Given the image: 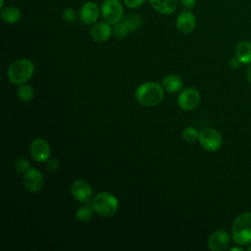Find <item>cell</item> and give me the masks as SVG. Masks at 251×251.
Masks as SVG:
<instances>
[{
	"label": "cell",
	"instance_id": "23",
	"mask_svg": "<svg viewBox=\"0 0 251 251\" xmlns=\"http://www.w3.org/2000/svg\"><path fill=\"white\" fill-rule=\"evenodd\" d=\"M128 31H129V29L127 28V26L126 25V24L123 21L118 23V24H116L114 28H113L114 35L116 37H119V38H123V37L126 36Z\"/></svg>",
	"mask_w": 251,
	"mask_h": 251
},
{
	"label": "cell",
	"instance_id": "24",
	"mask_svg": "<svg viewBox=\"0 0 251 251\" xmlns=\"http://www.w3.org/2000/svg\"><path fill=\"white\" fill-rule=\"evenodd\" d=\"M14 168L19 174H25L29 169V162L25 158H19L16 160Z\"/></svg>",
	"mask_w": 251,
	"mask_h": 251
},
{
	"label": "cell",
	"instance_id": "15",
	"mask_svg": "<svg viewBox=\"0 0 251 251\" xmlns=\"http://www.w3.org/2000/svg\"><path fill=\"white\" fill-rule=\"evenodd\" d=\"M149 3L158 13L169 15L176 10L178 0H149Z\"/></svg>",
	"mask_w": 251,
	"mask_h": 251
},
{
	"label": "cell",
	"instance_id": "10",
	"mask_svg": "<svg viewBox=\"0 0 251 251\" xmlns=\"http://www.w3.org/2000/svg\"><path fill=\"white\" fill-rule=\"evenodd\" d=\"M230 234L225 229L214 231L208 239V248L212 251H223L226 249L230 243Z\"/></svg>",
	"mask_w": 251,
	"mask_h": 251
},
{
	"label": "cell",
	"instance_id": "18",
	"mask_svg": "<svg viewBox=\"0 0 251 251\" xmlns=\"http://www.w3.org/2000/svg\"><path fill=\"white\" fill-rule=\"evenodd\" d=\"M1 18L5 23L15 24L21 20L22 13L15 6H8V7L2 9Z\"/></svg>",
	"mask_w": 251,
	"mask_h": 251
},
{
	"label": "cell",
	"instance_id": "7",
	"mask_svg": "<svg viewBox=\"0 0 251 251\" xmlns=\"http://www.w3.org/2000/svg\"><path fill=\"white\" fill-rule=\"evenodd\" d=\"M200 99V93L196 88L187 87L177 96V105L184 111H190L198 106Z\"/></svg>",
	"mask_w": 251,
	"mask_h": 251
},
{
	"label": "cell",
	"instance_id": "22",
	"mask_svg": "<svg viewBox=\"0 0 251 251\" xmlns=\"http://www.w3.org/2000/svg\"><path fill=\"white\" fill-rule=\"evenodd\" d=\"M182 136L184 138L185 141L187 142H194L198 139L199 136V132L196 128L192 127V126H187L183 129L182 131Z\"/></svg>",
	"mask_w": 251,
	"mask_h": 251
},
{
	"label": "cell",
	"instance_id": "13",
	"mask_svg": "<svg viewBox=\"0 0 251 251\" xmlns=\"http://www.w3.org/2000/svg\"><path fill=\"white\" fill-rule=\"evenodd\" d=\"M196 26V18L189 11H182L176 18V27L182 33H190Z\"/></svg>",
	"mask_w": 251,
	"mask_h": 251
},
{
	"label": "cell",
	"instance_id": "5",
	"mask_svg": "<svg viewBox=\"0 0 251 251\" xmlns=\"http://www.w3.org/2000/svg\"><path fill=\"white\" fill-rule=\"evenodd\" d=\"M101 14L105 22L116 25L124 19V8L119 0H104L101 6Z\"/></svg>",
	"mask_w": 251,
	"mask_h": 251
},
{
	"label": "cell",
	"instance_id": "6",
	"mask_svg": "<svg viewBox=\"0 0 251 251\" xmlns=\"http://www.w3.org/2000/svg\"><path fill=\"white\" fill-rule=\"evenodd\" d=\"M198 140L202 148L209 152L217 151L223 144L222 134L215 128L206 127L199 132Z\"/></svg>",
	"mask_w": 251,
	"mask_h": 251
},
{
	"label": "cell",
	"instance_id": "14",
	"mask_svg": "<svg viewBox=\"0 0 251 251\" xmlns=\"http://www.w3.org/2000/svg\"><path fill=\"white\" fill-rule=\"evenodd\" d=\"M113 30L111 25L107 22H101L94 25L90 29V36L94 41L103 42L110 38Z\"/></svg>",
	"mask_w": 251,
	"mask_h": 251
},
{
	"label": "cell",
	"instance_id": "29",
	"mask_svg": "<svg viewBox=\"0 0 251 251\" xmlns=\"http://www.w3.org/2000/svg\"><path fill=\"white\" fill-rule=\"evenodd\" d=\"M246 76H247V79L249 80V82H251V63L249 64V66L246 70Z\"/></svg>",
	"mask_w": 251,
	"mask_h": 251
},
{
	"label": "cell",
	"instance_id": "2",
	"mask_svg": "<svg viewBox=\"0 0 251 251\" xmlns=\"http://www.w3.org/2000/svg\"><path fill=\"white\" fill-rule=\"evenodd\" d=\"M231 236L237 245L251 244V212H243L234 219Z\"/></svg>",
	"mask_w": 251,
	"mask_h": 251
},
{
	"label": "cell",
	"instance_id": "3",
	"mask_svg": "<svg viewBox=\"0 0 251 251\" xmlns=\"http://www.w3.org/2000/svg\"><path fill=\"white\" fill-rule=\"evenodd\" d=\"M34 74V65L27 59L13 62L8 68V78L13 84H22L27 81Z\"/></svg>",
	"mask_w": 251,
	"mask_h": 251
},
{
	"label": "cell",
	"instance_id": "12",
	"mask_svg": "<svg viewBox=\"0 0 251 251\" xmlns=\"http://www.w3.org/2000/svg\"><path fill=\"white\" fill-rule=\"evenodd\" d=\"M101 9L94 2H86L84 3L79 10V19L85 25L94 24L100 15Z\"/></svg>",
	"mask_w": 251,
	"mask_h": 251
},
{
	"label": "cell",
	"instance_id": "28",
	"mask_svg": "<svg viewBox=\"0 0 251 251\" xmlns=\"http://www.w3.org/2000/svg\"><path fill=\"white\" fill-rule=\"evenodd\" d=\"M229 65H230V67L232 69H238L240 67V65H241V62L236 57H234V58H232L230 60V64Z\"/></svg>",
	"mask_w": 251,
	"mask_h": 251
},
{
	"label": "cell",
	"instance_id": "26",
	"mask_svg": "<svg viewBox=\"0 0 251 251\" xmlns=\"http://www.w3.org/2000/svg\"><path fill=\"white\" fill-rule=\"evenodd\" d=\"M145 0H124V3L126 4V7L134 9V8H138L140 7Z\"/></svg>",
	"mask_w": 251,
	"mask_h": 251
},
{
	"label": "cell",
	"instance_id": "4",
	"mask_svg": "<svg viewBox=\"0 0 251 251\" xmlns=\"http://www.w3.org/2000/svg\"><path fill=\"white\" fill-rule=\"evenodd\" d=\"M91 207L94 212L102 217H112L119 209V201L115 195L110 192H99L91 201Z\"/></svg>",
	"mask_w": 251,
	"mask_h": 251
},
{
	"label": "cell",
	"instance_id": "21",
	"mask_svg": "<svg viewBox=\"0 0 251 251\" xmlns=\"http://www.w3.org/2000/svg\"><path fill=\"white\" fill-rule=\"evenodd\" d=\"M18 96L22 101L27 102L29 100L32 99L33 94H34V90L33 88L29 85V84H25V83H22L20 84V86L18 87Z\"/></svg>",
	"mask_w": 251,
	"mask_h": 251
},
{
	"label": "cell",
	"instance_id": "8",
	"mask_svg": "<svg viewBox=\"0 0 251 251\" xmlns=\"http://www.w3.org/2000/svg\"><path fill=\"white\" fill-rule=\"evenodd\" d=\"M71 193L74 198L80 203H88L93 196L92 188L88 182L78 179L73 182L71 186Z\"/></svg>",
	"mask_w": 251,
	"mask_h": 251
},
{
	"label": "cell",
	"instance_id": "19",
	"mask_svg": "<svg viewBox=\"0 0 251 251\" xmlns=\"http://www.w3.org/2000/svg\"><path fill=\"white\" fill-rule=\"evenodd\" d=\"M93 208L91 206H88L87 203H84V205H81L77 208L76 213H75V217L78 221L80 222H89L92 219V215H93Z\"/></svg>",
	"mask_w": 251,
	"mask_h": 251
},
{
	"label": "cell",
	"instance_id": "1",
	"mask_svg": "<svg viewBox=\"0 0 251 251\" xmlns=\"http://www.w3.org/2000/svg\"><path fill=\"white\" fill-rule=\"evenodd\" d=\"M135 97L137 102L143 106H157L164 99V88L157 82H145L137 87Z\"/></svg>",
	"mask_w": 251,
	"mask_h": 251
},
{
	"label": "cell",
	"instance_id": "16",
	"mask_svg": "<svg viewBox=\"0 0 251 251\" xmlns=\"http://www.w3.org/2000/svg\"><path fill=\"white\" fill-rule=\"evenodd\" d=\"M235 57L241 62V64L246 65L251 63V42L247 40H242L236 45Z\"/></svg>",
	"mask_w": 251,
	"mask_h": 251
},
{
	"label": "cell",
	"instance_id": "11",
	"mask_svg": "<svg viewBox=\"0 0 251 251\" xmlns=\"http://www.w3.org/2000/svg\"><path fill=\"white\" fill-rule=\"evenodd\" d=\"M32 159L36 162H45L49 159L51 149L48 142L42 138H36L32 141L29 149Z\"/></svg>",
	"mask_w": 251,
	"mask_h": 251
},
{
	"label": "cell",
	"instance_id": "9",
	"mask_svg": "<svg viewBox=\"0 0 251 251\" xmlns=\"http://www.w3.org/2000/svg\"><path fill=\"white\" fill-rule=\"evenodd\" d=\"M44 183L43 175L34 168H29L24 174V185L29 192L39 191Z\"/></svg>",
	"mask_w": 251,
	"mask_h": 251
},
{
	"label": "cell",
	"instance_id": "25",
	"mask_svg": "<svg viewBox=\"0 0 251 251\" xmlns=\"http://www.w3.org/2000/svg\"><path fill=\"white\" fill-rule=\"evenodd\" d=\"M63 19L66 21V22H69V23H73L75 22V17H76V14H75V11L72 8H67L66 10H64L63 12Z\"/></svg>",
	"mask_w": 251,
	"mask_h": 251
},
{
	"label": "cell",
	"instance_id": "27",
	"mask_svg": "<svg viewBox=\"0 0 251 251\" xmlns=\"http://www.w3.org/2000/svg\"><path fill=\"white\" fill-rule=\"evenodd\" d=\"M180 3L182 5V7L186 8V9H191L195 6L196 0H180Z\"/></svg>",
	"mask_w": 251,
	"mask_h": 251
},
{
	"label": "cell",
	"instance_id": "17",
	"mask_svg": "<svg viewBox=\"0 0 251 251\" xmlns=\"http://www.w3.org/2000/svg\"><path fill=\"white\" fill-rule=\"evenodd\" d=\"M162 86L169 93H176L182 87V80L176 75H170L162 79Z\"/></svg>",
	"mask_w": 251,
	"mask_h": 251
},
{
	"label": "cell",
	"instance_id": "31",
	"mask_svg": "<svg viewBox=\"0 0 251 251\" xmlns=\"http://www.w3.org/2000/svg\"><path fill=\"white\" fill-rule=\"evenodd\" d=\"M248 250H249V251H251V245L248 247Z\"/></svg>",
	"mask_w": 251,
	"mask_h": 251
},
{
	"label": "cell",
	"instance_id": "20",
	"mask_svg": "<svg viewBox=\"0 0 251 251\" xmlns=\"http://www.w3.org/2000/svg\"><path fill=\"white\" fill-rule=\"evenodd\" d=\"M122 21L126 24V25L127 26L129 31H133V30L137 29L142 23L141 17L137 14H129V15L126 16Z\"/></svg>",
	"mask_w": 251,
	"mask_h": 251
},
{
	"label": "cell",
	"instance_id": "30",
	"mask_svg": "<svg viewBox=\"0 0 251 251\" xmlns=\"http://www.w3.org/2000/svg\"><path fill=\"white\" fill-rule=\"evenodd\" d=\"M233 250H237V251H242L243 249H242V248H240V247H232V248L230 249V251H233Z\"/></svg>",
	"mask_w": 251,
	"mask_h": 251
}]
</instances>
